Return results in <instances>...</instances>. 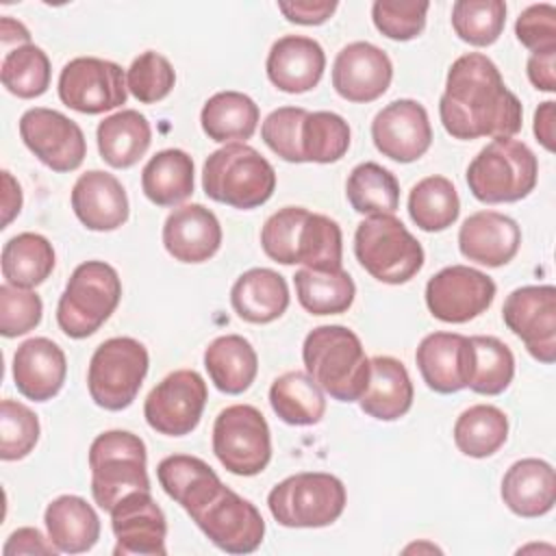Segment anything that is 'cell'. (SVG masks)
I'll list each match as a JSON object with an SVG mask.
<instances>
[{"instance_id": "1", "label": "cell", "mask_w": 556, "mask_h": 556, "mask_svg": "<svg viewBox=\"0 0 556 556\" xmlns=\"http://www.w3.org/2000/svg\"><path fill=\"white\" fill-rule=\"evenodd\" d=\"M439 117L445 132L460 141L513 137L521 130L523 106L486 54L467 52L447 70Z\"/></svg>"}, {"instance_id": "2", "label": "cell", "mask_w": 556, "mask_h": 556, "mask_svg": "<svg viewBox=\"0 0 556 556\" xmlns=\"http://www.w3.org/2000/svg\"><path fill=\"white\" fill-rule=\"evenodd\" d=\"M263 252L280 265L341 269L343 235L334 219L304 206L278 208L261 228Z\"/></svg>"}, {"instance_id": "3", "label": "cell", "mask_w": 556, "mask_h": 556, "mask_svg": "<svg viewBox=\"0 0 556 556\" xmlns=\"http://www.w3.org/2000/svg\"><path fill=\"white\" fill-rule=\"evenodd\" d=\"M306 374L339 402H356L369 382V358L354 330L339 324L313 328L302 345Z\"/></svg>"}, {"instance_id": "4", "label": "cell", "mask_w": 556, "mask_h": 556, "mask_svg": "<svg viewBox=\"0 0 556 556\" xmlns=\"http://www.w3.org/2000/svg\"><path fill=\"white\" fill-rule=\"evenodd\" d=\"M202 189L206 198L232 208H256L276 189L271 163L248 143H226L211 152L202 167Z\"/></svg>"}, {"instance_id": "5", "label": "cell", "mask_w": 556, "mask_h": 556, "mask_svg": "<svg viewBox=\"0 0 556 556\" xmlns=\"http://www.w3.org/2000/svg\"><path fill=\"white\" fill-rule=\"evenodd\" d=\"M536 178L534 152L513 137H495L467 167V187L484 204L519 202L534 191Z\"/></svg>"}, {"instance_id": "6", "label": "cell", "mask_w": 556, "mask_h": 556, "mask_svg": "<svg viewBox=\"0 0 556 556\" xmlns=\"http://www.w3.org/2000/svg\"><path fill=\"white\" fill-rule=\"evenodd\" d=\"M89 469L93 502L106 513L122 497L135 491H150L146 443L128 430L98 434L89 447Z\"/></svg>"}, {"instance_id": "7", "label": "cell", "mask_w": 556, "mask_h": 556, "mask_svg": "<svg viewBox=\"0 0 556 556\" xmlns=\"http://www.w3.org/2000/svg\"><path fill=\"white\" fill-rule=\"evenodd\" d=\"M122 300V280L104 261L80 263L56 304V324L70 339H87L115 313Z\"/></svg>"}, {"instance_id": "8", "label": "cell", "mask_w": 556, "mask_h": 556, "mask_svg": "<svg viewBox=\"0 0 556 556\" xmlns=\"http://www.w3.org/2000/svg\"><path fill=\"white\" fill-rule=\"evenodd\" d=\"M354 254L384 285H404L424 267V248L395 215H369L356 226Z\"/></svg>"}, {"instance_id": "9", "label": "cell", "mask_w": 556, "mask_h": 556, "mask_svg": "<svg viewBox=\"0 0 556 556\" xmlns=\"http://www.w3.org/2000/svg\"><path fill=\"white\" fill-rule=\"evenodd\" d=\"M343 482L324 471H302L278 482L267 506L271 517L285 528H324L334 523L345 508Z\"/></svg>"}, {"instance_id": "10", "label": "cell", "mask_w": 556, "mask_h": 556, "mask_svg": "<svg viewBox=\"0 0 556 556\" xmlns=\"http://www.w3.org/2000/svg\"><path fill=\"white\" fill-rule=\"evenodd\" d=\"M150 356L141 341L132 337H111L91 354L87 389L91 400L104 410L128 408L148 374Z\"/></svg>"}, {"instance_id": "11", "label": "cell", "mask_w": 556, "mask_h": 556, "mask_svg": "<svg viewBox=\"0 0 556 556\" xmlns=\"http://www.w3.org/2000/svg\"><path fill=\"white\" fill-rule=\"evenodd\" d=\"M213 452L235 476H256L271 460V434L256 406L232 404L213 424Z\"/></svg>"}, {"instance_id": "12", "label": "cell", "mask_w": 556, "mask_h": 556, "mask_svg": "<svg viewBox=\"0 0 556 556\" xmlns=\"http://www.w3.org/2000/svg\"><path fill=\"white\" fill-rule=\"evenodd\" d=\"M189 517L215 547L228 554H250L258 549L265 536V521L258 508L226 484Z\"/></svg>"}, {"instance_id": "13", "label": "cell", "mask_w": 556, "mask_h": 556, "mask_svg": "<svg viewBox=\"0 0 556 556\" xmlns=\"http://www.w3.org/2000/svg\"><path fill=\"white\" fill-rule=\"evenodd\" d=\"M59 98L85 115L113 111L128 98L124 70L106 59L76 56L59 74Z\"/></svg>"}, {"instance_id": "14", "label": "cell", "mask_w": 556, "mask_h": 556, "mask_svg": "<svg viewBox=\"0 0 556 556\" xmlns=\"http://www.w3.org/2000/svg\"><path fill=\"white\" fill-rule=\"evenodd\" d=\"M206 397V382L195 369H176L148 393L143 417L159 434L185 437L198 428Z\"/></svg>"}, {"instance_id": "15", "label": "cell", "mask_w": 556, "mask_h": 556, "mask_svg": "<svg viewBox=\"0 0 556 556\" xmlns=\"http://www.w3.org/2000/svg\"><path fill=\"white\" fill-rule=\"evenodd\" d=\"M506 328L517 334L528 354L545 365L556 358V289L528 285L508 293L502 306Z\"/></svg>"}, {"instance_id": "16", "label": "cell", "mask_w": 556, "mask_h": 556, "mask_svg": "<svg viewBox=\"0 0 556 556\" xmlns=\"http://www.w3.org/2000/svg\"><path fill=\"white\" fill-rule=\"evenodd\" d=\"M495 298V282L469 265H450L426 285V306L439 321L465 324L482 315Z\"/></svg>"}, {"instance_id": "17", "label": "cell", "mask_w": 556, "mask_h": 556, "mask_svg": "<svg viewBox=\"0 0 556 556\" xmlns=\"http://www.w3.org/2000/svg\"><path fill=\"white\" fill-rule=\"evenodd\" d=\"M20 137L46 167L59 174L78 169L87 156L80 126L54 109H28L20 117Z\"/></svg>"}, {"instance_id": "18", "label": "cell", "mask_w": 556, "mask_h": 556, "mask_svg": "<svg viewBox=\"0 0 556 556\" xmlns=\"http://www.w3.org/2000/svg\"><path fill=\"white\" fill-rule=\"evenodd\" d=\"M376 150L397 163L421 159L432 143V126L421 102L400 98L382 106L371 122Z\"/></svg>"}, {"instance_id": "19", "label": "cell", "mask_w": 556, "mask_h": 556, "mask_svg": "<svg viewBox=\"0 0 556 556\" xmlns=\"http://www.w3.org/2000/svg\"><path fill=\"white\" fill-rule=\"evenodd\" d=\"M393 63L389 54L369 43L352 41L343 46L332 63V87L348 102H374L391 85Z\"/></svg>"}, {"instance_id": "20", "label": "cell", "mask_w": 556, "mask_h": 556, "mask_svg": "<svg viewBox=\"0 0 556 556\" xmlns=\"http://www.w3.org/2000/svg\"><path fill=\"white\" fill-rule=\"evenodd\" d=\"M111 528L117 539L115 556L167 554V521L150 491H135L122 497L111 510Z\"/></svg>"}, {"instance_id": "21", "label": "cell", "mask_w": 556, "mask_h": 556, "mask_svg": "<svg viewBox=\"0 0 556 556\" xmlns=\"http://www.w3.org/2000/svg\"><path fill=\"white\" fill-rule=\"evenodd\" d=\"M72 211L87 230L109 232L128 222L130 206L124 185L109 172L89 169L72 187Z\"/></svg>"}, {"instance_id": "22", "label": "cell", "mask_w": 556, "mask_h": 556, "mask_svg": "<svg viewBox=\"0 0 556 556\" xmlns=\"http://www.w3.org/2000/svg\"><path fill=\"white\" fill-rule=\"evenodd\" d=\"M521 245L519 224L497 211L469 215L458 230V250L467 261L484 267H502L515 258Z\"/></svg>"}, {"instance_id": "23", "label": "cell", "mask_w": 556, "mask_h": 556, "mask_svg": "<svg viewBox=\"0 0 556 556\" xmlns=\"http://www.w3.org/2000/svg\"><path fill=\"white\" fill-rule=\"evenodd\" d=\"M265 70L276 89L304 93L319 85L326 70V54L313 37L285 35L271 43Z\"/></svg>"}, {"instance_id": "24", "label": "cell", "mask_w": 556, "mask_h": 556, "mask_svg": "<svg viewBox=\"0 0 556 556\" xmlns=\"http://www.w3.org/2000/svg\"><path fill=\"white\" fill-rule=\"evenodd\" d=\"M415 361L424 382L437 393H456L467 387L471 369L469 337L458 332H430L421 339Z\"/></svg>"}, {"instance_id": "25", "label": "cell", "mask_w": 556, "mask_h": 556, "mask_svg": "<svg viewBox=\"0 0 556 556\" xmlns=\"http://www.w3.org/2000/svg\"><path fill=\"white\" fill-rule=\"evenodd\" d=\"M67 361L65 352L48 337H33L17 345L13 354V382L15 389L33 400H52L65 382Z\"/></svg>"}, {"instance_id": "26", "label": "cell", "mask_w": 556, "mask_h": 556, "mask_svg": "<svg viewBox=\"0 0 556 556\" xmlns=\"http://www.w3.org/2000/svg\"><path fill=\"white\" fill-rule=\"evenodd\" d=\"M163 245L180 263H204L222 245V226L204 204L176 206L163 224Z\"/></svg>"}, {"instance_id": "27", "label": "cell", "mask_w": 556, "mask_h": 556, "mask_svg": "<svg viewBox=\"0 0 556 556\" xmlns=\"http://www.w3.org/2000/svg\"><path fill=\"white\" fill-rule=\"evenodd\" d=\"M502 500L519 517H543L556 502L554 467L543 458H521L502 478Z\"/></svg>"}, {"instance_id": "28", "label": "cell", "mask_w": 556, "mask_h": 556, "mask_svg": "<svg viewBox=\"0 0 556 556\" xmlns=\"http://www.w3.org/2000/svg\"><path fill=\"white\" fill-rule=\"evenodd\" d=\"M415 389L408 369L393 356L369 358V382L358 404L361 410L378 421H395L413 406Z\"/></svg>"}, {"instance_id": "29", "label": "cell", "mask_w": 556, "mask_h": 556, "mask_svg": "<svg viewBox=\"0 0 556 556\" xmlns=\"http://www.w3.org/2000/svg\"><path fill=\"white\" fill-rule=\"evenodd\" d=\"M230 304L243 321L269 324L289 306L287 280L269 267H252L235 280Z\"/></svg>"}, {"instance_id": "30", "label": "cell", "mask_w": 556, "mask_h": 556, "mask_svg": "<svg viewBox=\"0 0 556 556\" xmlns=\"http://www.w3.org/2000/svg\"><path fill=\"white\" fill-rule=\"evenodd\" d=\"M48 539L63 554L89 552L100 539V519L80 495H59L43 513Z\"/></svg>"}, {"instance_id": "31", "label": "cell", "mask_w": 556, "mask_h": 556, "mask_svg": "<svg viewBox=\"0 0 556 556\" xmlns=\"http://www.w3.org/2000/svg\"><path fill=\"white\" fill-rule=\"evenodd\" d=\"M96 139L104 163L115 169H128L148 152L152 128L143 113L122 109L98 124Z\"/></svg>"}, {"instance_id": "32", "label": "cell", "mask_w": 556, "mask_h": 556, "mask_svg": "<svg viewBox=\"0 0 556 556\" xmlns=\"http://www.w3.org/2000/svg\"><path fill=\"white\" fill-rule=\"evenodd\" d=\"M204 367L211 382L228 395L250 389L258 374V356L252 343L241 334H222L204 350Z\"/></svg>"}, {"instance_id": "33", "label": "cell", "mask_w": 556, "mask_h": 556, "mask_svg": "<svg viewBox=\"0 0 556 556\" xmlns=\"http://www.w3.org/2000/svg\"><path fill=\"white\" fill-rule=\"evenodd\" d=\"M156 478L163 491L191 515L219 486L222 480L208 463L189 454L165 456L156 467Z\"/></svg>"}, {"instance_id": "34", "label": "cell", "mask_w": 556, "mask_h": 556, "mask_svg": "<svg viewBox=\"0 0 556 556\" xmlns=\"http://www.w3.org/2000/svg\"><path fill=\"white\" fill-rule=\"evenodd\" d=\"M258 117L256 102L241 91H217L200 111L204 135L217 143H245L256 132Z\"/></svg>"}, {"instance_id": "35", "label": "cell", "mask_w": 556, "mask_h": 556, "mask_svg": "<svg viewBox=\"0 0 556 556\" xmlns=\"http://www.w3.org/2000/svg\"><path fill=\"white\" fill-rule=\"evenodd\" d=\"M143 195L156 206H178L193 193V159L180 148L156 152L141 172Z\"/></svg>"}, {"instance_id": "36", "label": "cell", "mask_w": 556, "mask_h": 556, "mask_svg": "<svg viewBox=\"0 0 556 556\" xmlns=\"http://www.w3.org/2000/svg\"><path fill=\"white\" fill-rule=\"evenodd\" d=\"M56 263L52 243L39 232H20L2 248V278L7 285L33 289L52 274Z\"/></svg>"}, {"instance_id": "37", "label": "cell", "mask_w": 556, "mask_h": 556, "mask_svg": "<svg viewBox=\"0 0 556 556\" xmlns=\"http://www.w3.org/2000/svg\"><path fill=\"white\" fill-rule=\"evenodd\" d=\"M269 404L289 426H315L326 413L321 387L306 371H287L269 387Z\"/></svg>"}, {"instance_id": "38", "label": "cell", "mask_w": 556, "mask_h": 556, "mask_svg": "<svg viewBox=\"0 0 556 556\" xmlns=\"http://www.w3.org/2000/svg\"><path fill=\"white\" fill-rule=\"evenodd\" d=\"M298 302L311 315L345 313L356 295L352 276L341 269H308L302 267L293 276Z\"/></svg>"}, {"instance_id": "39", "label": "cell", "mask_w": 556, "mask_h": 556, "mask_svg": "<svg viewBox=\"0 0 556 556\" xmlns=\"http://www.w3.org/2000/svg\"><path fill=\"white\" fill-rule=\"evenodd\" d=\"M452 434L465 456L486 458L506 443L508 417L493 404H473L456 417Z\"/></svg>"}, {"instance_id": "40", "label": "cell", "mask_w": 556, "mask_h": 556, "mask_svg": "<svg viewBox=\"0 0 556 556\" xmlns=\"http://www.w3.org/2000/svg\"><path fill=\"white\" fill-rule=\"evenodd\" d=\"M345 195L361 215H393L400 206V182L387 167L365 161L350 172Z\"/></svg>"}, {"instance_id": "41", "label": "cell", "mask_w": 556, "mask_h": 556, "mask_svg": "<svg viewBox=\"0 0 556 556\" xmlns=\"http://www.w3.org/2000/svg\"><path fill=\"white\" fill-rule=\"evenodd\" d=\"M460 213L458 191L445 176H426L408 193V215L424 232L450 228Z\"/></svg>"}, {"instance_id": "42", "label": "cell", "mask_w": 556, "mask_h": 556, "mask_svg": "<svg viewBox=\"0 0 556 556\" xmlns=\"http://www.w3.org/2000/svg\"><path fill=\"white\" fill-rule=\"evenodd\" d=\"M471 369L467 387L480 395H500L508 389L515 376V356L510 348L491 334H473Z\"/></svg>"}, {"instance_id": "43", "label": "cell", "mask_w": 556, "mask_h": 556, "mask_svg": "<svg viewBox=\"0 0 556 556\" xmlns=\"http://www.w3.org/2000/svg\"><path fill=\"white\" fill-rule=\"evenodd\" d=\"M50 76H52L50 59L35 43L15 46L2 59V67H0L2 85L7 87L9 93L22 100H33L43 96L50 87Z\"/></svg>"}, {"instance_id": "44", "label": "cell", "mask_w": 556, "mask_h": 556, "mask_svg": "<svg viewBox=\"0 0 556 556\" xmlns=\"http://www.w3.org/2000/svg\"><path fill=\"white\" fill-rule=\"evenodd\" d=\"M302 156L304 163H334L350 148V126L332 111H308L302 122Z\"/></svg>"}, {"instance_id": "45", "label": "cell", "mask_w": 556, "mask_h": 556, "mask_svg": "<svg viewBox=\"0 0 556 556\" xmlns=\"http://www.w3.org/2000/svg\"><path fill=\"white\" fill-rule=\"evenodd\" d=\"M506 24V2L502 0H458L452 4V28L469 46H491Z\"/></svg>"}, {"instance_id": "46", "label": "cell", "mask_w": 556, "mask_h": 556, "mask_svg": "<svg viewBox=\"0 0 556 556\" xmlns=\"http://www.w3.org/2000/svg\"><path fill=\"white\" fill-rule=\"evenodd\" d=\"M39 417L17 400H2L0 404V458L22 460L39 441Z\"/></svg>"}, {"instance_id": "47", "label": "cell", "mask_w": 556, "mask_h": 556, "mask_svg": "<svg viewBox=\"0 0 556 556\" xmlns=\"http://www.w3.org/2000/svg\"><path fill=\"white\" fill-rule=\"evenodd\" d=\"M176 85V72L167 56L154 50L141 52L126 72V87L141 104L165 100Z\"/></svg>"}, {"instance_id": "48", "label": "cell", "mask_w": 556, "mask_h": 556, "mask_svg": "<svg viewBox=\"0 0 556 556\" xmlns=\"http://www.w3.org/2000/svg\"><path fill=\"white\" fill-rule=\"evenodd\" d=\"M302 106H280L271 111L261 124V137L265 146L287 163H304L302 156V122L306 117Z\"/></svg>"}, {"instance_id": "49", "label": "cell", "mask_w": 556, "mask_h": 556, "mask_svg": "<svg viewBox=\"0 0 556 556\" xmlns=\"http://www.w3.org/2000/svg\"><path fill=\"white\" fill-rule=\"evenodd\" d=\"M428 2H397L378 0L371 4L374 26L393 41H410L426 28Z\"/></svg>"}, {"instance_id": "50", "label": "cell", "mask_w": 556, "mask_h": 556, "mask_svg": "<svg viewBox=\"0 0 556 556\" xmlns=\"http://www.w3.org/2000/svg\"><path fill=\"white\" fill-rule=\"evenodd\" d=\"M43 302L30 289H20L13 285L0 287V332L7 339L26 334L35 330L41 321Z\"/></svg>"}, {"instance_id": "51", "label": "cell", "mask_w": 556, "mask_h": 556, "mask_svg": "<svg viewBox=\"0 0 556 556\" xmlns=\"http://www.w3.org/2000/svg\"><path fill=\"white\" fill-rule=\"evenodd\" d=\"M515 35L530 52L556 50V7L541 2L523 9L515 22Z\"/></svg>"}, {"instance_id": "52", "label": "cell", "mask_w": 556, "mask_h": 556, "mask_svg": "<svg viewBox=\"0 0 556 556\" xmlns=\"http://www.w3.org/2000/svg\"><path fill=\"white\" fill-rule=\"evenodd\" d=\"M334 0H291L278 2V11L291 22L302 26H319L337 11Z\"/></svg>"}, {"instance_id": "53", "label": "cell", "mask_w": 556, "mask_h": 556, "mask_svg": "<svg viewBox=\"0 0 556 556\" xmlns=\"http://www.w3.org/2000/svg\"><path fill=\"white\" fill-rule=\"evenodd\" d=\"M59 549L52 545L50 539H43V534L37 528H17L9 534L2 554L4 556H17V554H56Z\"/></svg>"}, {"instance_id": "54", "label": "cell", "mask_w": 556, "mask_h": 556, "mask_svg": "<svg viewBox=\"0 0 556 556\" xmlns=\"http://www.w3.org/2000/svg\"><path fill=\"white\" fill-rule=\"evenodd\" d=\"M528 78L539 91L552 93L556 89V50L532 52L526 63Z\"/></svg>"}, {"instance_id": "55", "label": "cell", "mask_w": 556, "mask_h": 556, "mask_svg": "<svg viewBox=\"0 0 556 556\" xmlns=\"http://www.w3.org/2000/svg\"><path fill=\"white\" fill-rule=\"evenodd\" d=\"M554 102H541L539 109L534 111V137L547 152H554Z\"/></svg>"}, {"instance_id": "56", "label": "cell", "mask_w": 556, "mask_h": 556, "mask_svg": "<svg viewBox=\"0 0 556 556\" xmlns=\"http://www.w3.org/2000/svg\"><path fill=\"white\" fill-rule=\"evenodd\" d=\"M2 185H4V193H2V228H7L15 215H20L22 211V187L20 182L11 176V172H2Z\"/></svg>"}, {"instance_id": "57", "label": "cell", "mask_w": 556, "mask_h": 556, "mask_svg": "<svg viewBox=\"0 0 556 556\" xmlns=\"http://www.w3.org/2000/svg\"><path fill=\"white\" fill-rule=\"evenodd\" d=\"M0 39H2V46L9 50L11 41H17V46L30 43V33H28V28L22 22L11 20V17L4 15L0 20Z\"/></svg>"}]
</instances>
